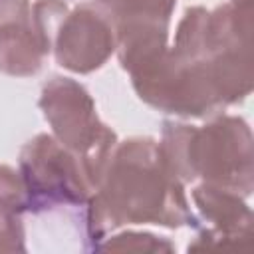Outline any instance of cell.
I'll return each instance as SVG.
<instances>
[{
	"instance_id": "obj_11",
	"label": "cell",
	"mask_w": 254,
	"mask_h": 254,
	"mask_svg": "<svg viewBox=\"0 0 254 254\" xmlns=\"http://www.w3.org/2000/svg\"><path fill=\"white\" fill-rule=\"evenodd\" d=\"M177 246L153 232H137V230H123L111 236L107 234L97 246L95 252H175Z\"/></svg>"
},
{
	"instance_id": "obj_13",
	"label": "cell",
	"mask_w": 254,
	"mask_h": 254,
	"mask_svg": "<svg viewBox=\"0 0 254 254\" xmlns=\"http://www.w3.org/2000/svg\"><path fill=\"white\" fill-rule=\"evenodd\" d=\"M0 208L8 212H30V196L22 173L10 165H0Z\"/></svg>"
},
{
	"instance_id": "obj_2",
	"label": "cell",
	"mask_w": 254,
	"mask_h": 254,
	"mask_svg": "<svg viewBox=\"0 0 254 254\" xmlns=\"http://www.w3.org/2000/svg\"><path fill=\"white\" fill-rule=\"evenodd\" d=\"M159 151L181 183L202 179L244 198L254 190V139L238 115L218 113L202 127L167 119Z\"/></svg>"
},
{
	"instance_id": "obj_16",
	"label": "cell",
	"mask_w": 254,
	"mask_h": 254,
	"mask_svg": "<svg viewBox=\"0 0 254 254\" xmlns=\"http://www.w3.org/2000/svg\"><path fill=\"white\" fill-rule=\"evenodd\" d=\"M232 4H248V2H254V0H230Z\"/></svg>"
},
{
	"instance_id": "obj_1",
	"label": "cell",
	"mask_w": 254,
	"mask_h": 254,
	"mask_svg": "<svg viewBox=\"0 0 254 254\" xmlns=\"http://www.w3.org/2000/svg\"><path fill=\"white\" fill-rule=\"evenodd\" d=\"M85 206V240L93 252L109 232L123 226H196L185 183L171 173L153 137H129L115 145Z\"/></svg>"
},
{
	"instance_id": "obj_4",
	"label": "cell",
	"mask_w": 254,
	"mask_h": 254,
	"mask_svg": "<svg viewBox=\"0 0 254 254\" xmlns=\"http://www.w3.org/2000/svg\"><path fill=\"white\" fill-rule=\"evenodd\" d=\"M131 85L141 101L153 109L187 119H208L222 113L210 69L204 60L189 62L171 48L129 71Z\"/></svg>"
},
{
	"instance_id": "obj_12",
	"label": "cell",
	"mask_w": 254,
	"mask_h": 254,
	"mask_svg": "<svg viewBox=\"0 0 254 254\" xmlns=\"http://www.w3.org/2000/svg\"><path fill=\"white\" fill-rule=\"evenodd\" d=\"M67 12L69 6L64 0H38L32 6V24L46 54H52L56 32Z\"/></svg>"
},
{
	"instance_id": "obj_7",
	"label": "cell",
	"mask_w": 254,
	"mask_h": 254,
	"mask_svg": "<svg viewBox=\"0 0 254 254\" xmlns=\"http://www.w3.org/2000/svg\"><path fill=\"white\" fill-rule=\"evenodd\" d=\"M198 210L196 236L187 250H218L244 248L252 238V210L244 196L208 183H200L190 192Z\"/></svg>"
},
{
	"instance_id": "obj_6",
	"label": "cell",
	"mask_w": 254,
	"mask_h": 254,
	"mask_svg": "<svg viewBox=\"0 0 254 254\" xmlns=\"http://www.w3.org/2000/svg\"><path fill=\"white\" fill-rule=\"evenodd\" d=\"M52 52L64 69L91 73L115 54V26L97 4H79L62 20Z\"/></svg>"
},
{
	"instance_id": "obj_10",
	"label": "cell",
	"mask_w": 254,
	"mask_h": 254,
	"mask_svg": "<svg viewBox=\"0 0 254 254\" xmlns=\"http://www.w3.org/2000/svg\"><path fill=\"white\" fill-rule=\"evenodd\" d=\"M206 24H208V10L204 6H190L185 10L177 34L173 52L189 62L204 60L208 56L206 50Z\"/></svg>"
},
{
	"instance_id": "obj_15",
	"label": "cell",
	"mask_w": 254,
	"mask_h": 254,
	"mask_svg": "<svg viewBox=\"0 0 254 254\" xmlns=\"http://www.w3.org/2000/svg\"><path fill=\"white\" fill-rule=\"evenodd\" d=\"M32 22L30 0H0V30Z\"/></svg>"
},
{
	"instance_id": "obj_9",
	"label": "cell",
	"mask_w": 254,
	"mask_h": 254,
	"mask_svg": "<svg viewBox=\"0 0 254 254\" xmlns=\"http://www.w3.org/2000/svg\"><path fill=\"white\" fill-rule=\"evenodd\" d=\"M113 22H163L169 24L177 0H93Z\"/></svg>"
},
{
	"instance_id": "obj_14",
	"label": "cell",
	"mask_w": 254,
	"mask_h": 254,
	"mask_svg": "<svg viewBox=\"0 0 254 254\" xmlns=\"http://www.w3.org/2000/svg\"><path fill=\"white\" fill-rule=\"evenodd\" d=\"M26 250V228L22 216L0 208V254H14Z\"/></svg>"
},
{
	"instance_id": "obj_8",
	"label": "cell",
	"mask_w": 254,
	"mask_h": 254,
	"mask_svg": "<svg viewBox=\"0 0 254 254\" xmlns=\"http://www.w3.org/2000/svg\"><path fill=\"white\" fill-rule=\"evenodd\" d=\"M46 50L34 24H16L0 30V71L12 77L36 75L46 60Z\"/></svg>"
},
{
	"instance_id": "obj_3",
	"label": "cell",
	"mask_w": 254,
	"mask_h": 254,
	"mask_svg": "<svg viewBox=\"0 0 254 254\" xmlns=\"http://www.w3.org/2000/svg\"><path fill=\"white\" fill-rule=\"evenodd\" d=\"M38 105L52 135L75 155L91 190H95L119 141L117 133L99 119L89 91L71 77L54 75L42 85Z\"/></svg>"
},
{
	"instance_id": "obj_5",
	"label": "cell",
	"mask_w": 254,
	"mask_h": 254,
	"mask_svg": "<svg viewBox=\"0 0 254 254\" xmlns=\"http://www.w3.org/2000/svg\"><path fill=\"white\" fill-rule=\"evenodd\" d=\"M18 171L28 189L32 214L58 206H85L93 192L75 155L52 133H38L22 145Z\"/></svg>"
}]
</instances>
